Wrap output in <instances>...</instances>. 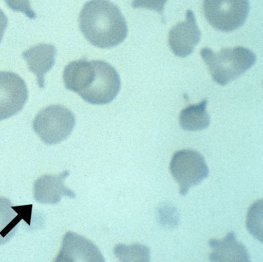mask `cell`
<instances>
[{
  "instance_id": "obj_3",
  "label": "cell",
  "mask_w": 263,
  "mask_h": 262,
  "mask_svg": "<svg viewBox=\"0 0 263 262\" xmlns=\"http://www.w3.org/2000/svg\"><path fill=\"white\" fill-rule=\"evenodd\" d=\"M76 124L74 114L62 105H51L38 113L33 129L46 144L61 143L71 134Z\"/></svg>"
},
{
  "instance_id": "obj_15",
  "label": "cell",
  "mask_w": 263,
  "mask_h": 262,
  "mask_svg": "<svg viewBox=\"0 0 263 262\" xmlns=\"http://www.w3.org/2000/svg\"><path fill=\"white\" fill-rule=\"evenodd\" d=\"M114 253L120 261H150V250L144 245H118L115 247Z\"/></svg>"
},
{
  "instance_id": "obj_18",
  "label": "cell",
  "mask_w": 263,
  "mask_h": 262,
  "mask_svg": "<svg viewBox=\"0 0 263 262\" xmlns=\"http://www.w3.org/2000/svg\"><path fill=\"white\" fill-rule=\"evenodd\" d=\"M7 26H8V18L5 13L0 9V43L2 41Z\"/></svg>"
},
{
  "instance_id": "obj_8",
  "label": "cell",
  "mask_w": 263,
  "mask_h": 262,
  "mask_svg": "<svg viewBox=\"0 0 263 262\" xmlns=\"http://www.w3.org/2000/svg\"><path fill=\"white\" fill-rule=\"evenodd\" d=\"M201 35L195 14L189 9L186 12L185 21L177 23L169 32V46L175 55L184 58L193 52L201 40Z\"/></svg>"
},
{
  "instance_id": "obj_7",
  "label": "cell",
  "mask_w": 263,
  "mask_h": 262,
  "mask_svg": "<svg viewBox=\"0 0 263 262\" xmlns=\"http://www.w3.org/2000/svg\"><path fill=\"white\" fill-rule=\"evenodd\" d=\"M28 94L25 81L18 74L0 71V121L22 110Z\"/></svg>"
},
{
  "instance_id": "obj_13",
  "label": "cell",
  "mask_w": 263,
  "mask_h": 262,
  "mask_svg": "<svg viewBox=\"0 0 263 262\" xmlns=\"http://www.w3.org/2000/svg\"><path fill=\"white\" fill-rule=\"evenodd\" d=\"M209 245L212 250L211 261H250L246 247L236 240L235 233L229 232L221 240L212 239Z\"/></svg>"
},
{
  "instance_id": "obj_9",
  "label": "cell",
  "mask_w": 263,
  "mask_h": 262,
  "mask_svg": "<svg viewBox=\"0 0 263 262\" xmlns=\"http://www.w3.org/2000/svg\"><path fill=\"white\" fill-rule=\"evenodd\" d=\"M58 262H104V256L99 248L83 236L73 232L66 233L63 239Z\"/></svg>"
},
{
  "instance_id": "obj_2",
  "label": "cell",
  "mask_w": 263,
  "mask_h": 262,
  "mask_svg": "<svg viewBox=\"0 0 263 262\" xmlns=\"http://www.w3.org/2000/svg\"><path fill=\"white\" fill-rule=\"evenodd\" d=\"M200 55L208 66L212 80L221 86H226L238 78L256 61L255 54L242 46L224 48L218 52L208 47L203 48Z\"/></svg>"
},
{
  "instance_id": "obj_11",
  "label": "cell",
  "mask_w": 263,
  "mask_h": 262,
  "mask_svg": "<svg viewBox=\"0 0 263 262\" xmlns=\"http://www.w3.org/2000/svg\"><path fill=\"white\" fill-rule=\"evenodd\" d=\"M32 205L13 206L6 197H0V245H4L14 236L16 226L22 219L30 222Z\"/></svg>"
},
{
  "instance_id": "obj_4",
  "label": "cell",
  "mask_w": 263,
  "mask_h": 262,
  "mask_svg": "<svg viewBox=\"0 0 263 262\" xmlns=\"http://www.w3.org/2000/svg\"><path fill=\"white\" fill-rule=\"evenodd\" d=\"M93 69L86 87L78 95L87 103H110L121 89V79L115 68L102 60H93Z\"/></svg>"
},
{
  "instance_id": "obj_1",
  "label": "cell",
  "mask_w": 263,
  "mask_h": 262,
  "mask_svg": "<svg viewBox=\"0 0 263 262\" xmlns=\"http://www.w3.org/2000/svg\"><path fill=\"white\" fill-rule=\"evenodd\" d=\"M80 29L93 46L115 47L127 35V22L119 8L109 0L87 2L79 17Z\"/></svg>"
},
{
  "instance_id": "obj_5",
  "label": "cell",
  "mask_w": 263,
  "mask_h": 262,
  "mask_svg": "<svg viewBox=\"0 0 263 262\" xmlns=\"http://www.w3.org/2000/svg\"><path fill=\"white\" fill-rule=\"evenodd\" d=\"M249 0H204L203 9L209 24L224 32L243 26L249 12Z\"/></svg>"
},
{
  "instance_id": "obj_17",
  "label": "cell",
  "mask_w": 263,
  "mask_h": 262,
  "mask_svg": "<svg viewBox=\"0 0 263 262\" xmlns=\"http://www.w3.org/2000/svg\"><path fill=\"white\" fill-rule=\"evenodd\" d=\"M167 1V0H134L132 5V7L135 9L144 8L157 11L160 14H162Z\"/></svg>"
},
{
  "instance_id": "obj_16",
  "label": "cell",
  "mask_w": 263,
  "mask_h": 262,
  "mask_svg": "<svg viewBox=\"0 0 263 262\" xmlns=\"http://www.w3.org/2000/svg\"><path fill=\"white\" fill-rule=\"evenodd\" d=\"M4 1L13 11L23 12L32 20L36 18V15L30 6V0H4Z\"/></svg>"
},
{
  "instance_id": "obj_14",
  "label": "cell",
  "mask_w": 263,
  "mask_h": 262,
  "mask_svg": "<svg viewBox=\"0 0 263 262\" xmlns=\"http://www.w3.org/2000/svg\"><path fill=\"white\" fill-rule=\"evenodd\" d=\"M208 100H204L198 104L190 105L181 110L179 122L182 129L189 131H198L206 129L210 124V117L206 111Z\"/></svg>"
},
{
  "instance_id": "obj_12",
  "label": "cell",
  "mask_w": 263,
  "mask_h": 262,
  "mask_svg": "<svg viewBox=\"0 0 263 262\" xmlns=\"http://www.w3.org/2000/svg\"><path fill=\"white\" fill-rule=\"evenodd\" d=\"M57 49L53 45H36L23 52L22 55L27 64L30 72L36 76L38 86L44 88V75L50 70L55 64Z\"/></svg>"
},
{
  "instance_id": "obj_10",
  "label": "cell",
  "mask_w": 263,
  "mask_h": 262,
  "mask_svg": "<svg viewBox=\"0 0 263 262\" xmlns=\"http://www.w3.org/2000/svg\"><path fill=\"white\" fill-rule=\"evenodd\" d=\"M70 172L64 171L58 175L44 174L35 181L33 186L34 199L38 203L58 204L63 197L75 198L76 194L64 184Z\"/></svg>"
},
{
  "instance_id": "obj_6",
  "label": "cell",
  "mask_w": 263,
  "mask_h": 262,
  "mask_svg": "<svg viewBox=\"0 0 263 262\" xmlns=\"http://www.w3.org/2000/svg\"><path fill=\"white\" fill-rule=\"evenodd\" d=\"M170 171L180 186V194L186 195L192 186L199 184L209 176L205 160L194 149H181L175 153L170 163Z\"/></svg>"
}]
</instances>
